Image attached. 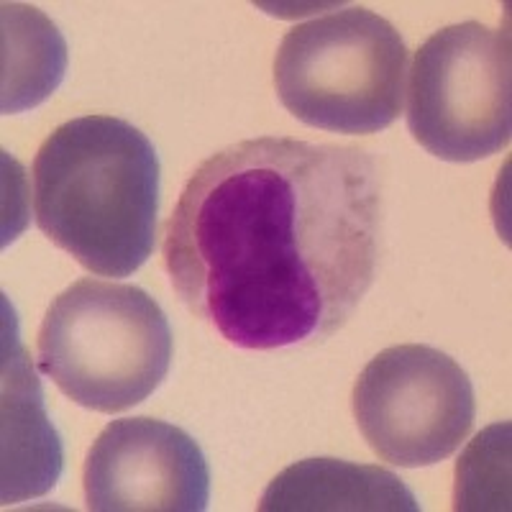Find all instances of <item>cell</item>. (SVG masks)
Masks as SVG:
<instances>
[{"label": "cell", "mask_w": 512, "mask_h": 512, "mask_svg": "<svg viewBox=\"0 0 512 512\" xmlns=\"http://www.w3.org/2000/svg\"><path fill=\"white\" fill-rule=\"evenodd\" d=\"M382 175L359 146L262 136L210 154L164 228L185 308L246 351L323 344L377 274Z\"/></svg>", "instance_id": "cell-1"}, {"label": "cell", "mask_w": 512, "mask_h": 512, "mask_svg": "<svg viewBox=\"0 0 512 512\" xmlns=\"http://www.w3.org/2000/svg\"><path fill=\"white\" fill-rule=\"evenodd\" d=\"M159 157L134 123L82 116L34 159L36 226L98 277H131L152 256Z\"/></svg>", "instance_id": "cell-2"}, {"label": "cell", "mask_w": 512, "mask_h": 512, "mask_svg": "<svg viewBox=\"0 0 512 512\" xmlns=\"http://www.w3.org/2000/svg\"><path fill=\"white\" fill-rule=\"evenodd\" d=\"M172 351L169 320L149 292L85 277L49 305L36 361L80 408L113 415L159 390Z\"/></svg>", "instance_id": "cell-3"}, {"label": "cell", "mask_w": 512, "mask_h": 512, "mask_svg": "<svg viewBox=\"0 0 512 512\" xmlns=\"http://www.w3.org/2000/svg\"><path fill=\"white\" fill-rule=\"evenodd\" d=\"M408 47L367 8H344L292 26L274 57L282 105L333 134H379L400 118Z\"/></svg>", "instance_id": "cell-4"}, {"label": "cell", "mask_w": 512, "mask_h": 512, "mask_svg": "<svg viewBox=\"0 0 512 512\" xmlns=\"http://www.w3.org/2000/svg\"><path fill=\"white\" fill-rule=\"evenodd\" d=\"M510 31L479 21L446 26L415 52L408 128L443 162H479L512 134Z\"/></svg>", "instance_id": "cell-5"}, {"label": "cell", "mask_w": 512, "mask_h": 512, "mask_svg": "<svg viewBox=\"0 0 512 512\" xmlns=\"http://www.w3.org/2000/svg\"><path fill=\"white\" fill-rule=\"evenodd\" d=\"M354 418L374 454L405 469L448 459L474 428L472 379L433 346L379 351L354 384Z\"/></svg>", "instance_id": "cell-6"}, {"label": "cell", "mask_w": 512, "mask_h": 512, "mask_svg": "<svg viewBox=\"0 0 512 512\" xmlns=\"http://www.w3.org/2000/svg\"><path fill=\"white\" fill-rule=\"evenodd\" d=\"M82 482L95 512H203L210 502V469L198 441L154 418L105 425Z\"/></svg>", "instance_id": "cell-7"}, {"label": "cell", "mask_w": 512, "mask_h": 512, "mask_svg": "<svg viewBox=\"0 0 512 512\" xmlns=\"http://www.w3.org/2000/svg\"><path fill=\"white\" fill-rule=\"evenodd\" d=\"M62 474V443L39 379L13 333L3 356V505L47 495Z\"/></svg>", "instance_id": "cell-8"}, {"label": "cell", "mask_w": 512, "mask_h": 512, "mask_svg": "<svg viewBox=\"0 0 512 512\" xmlns=\"http://www.w3.org/2000/svg\"><path fill=\"white\" fill-rule=\"evenodd\" d=\"M262 512H418L415 495L382 466L305 459L287 466L264 489Z\"/></svg>", "instance_id": "cell-9"}, {"label": "cell", "mask_w": 512, "mask_h": 512, "mask_svg": "<svg viewBox=\"0 0 512 512\" xmlns=\"http://www.w3.org/2000/svg\"><path fill=\"white\" fill-rule=\"evenodd\" d=\"M67 72V44L41 11L3 3V113L36 108Z\"/></svg>", "instance_id": "cell-10"}]
</instances>
